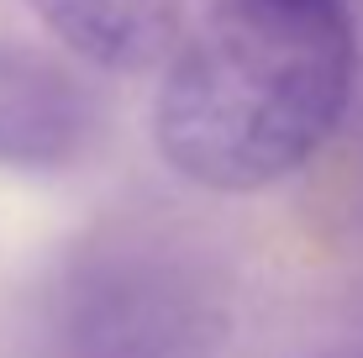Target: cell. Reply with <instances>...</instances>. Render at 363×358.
<instances>
[{"mask_svg": "<svg viewBox=\"0 0 363 358\" xmlns=\"http://www.w3.org/2000/svg\"><path fill=\"white\" fill-rule=\"evenodd\" d=\"M216 306L164 242L116 237L74 258L53 316L58 358H211Z\"/></svg>", "mask_w": 363, "mask_h": 358, "instance_id": "7a4b0ae2", "label": "cell"}, {"mask_svg": "<svg viewBox=\"0 0 363 358\" xmlns=\"http://www.w3.org/2000/svg\"><path fill=\"white\" fill-rule=\"evenodd\" d=\"M27 11L106 74L164 69L184 43V0H27Z\"/></svg>", "mask_w": 363, "mask_h": 358, "instance_id": "277c9868", "label": "cell"}, {"mask_svg": "<svg viewBox=\"0 0 363 358\" xmlns=\"http://www.w3.org/2000/svg\"><path fill=\"white\" fill-rule=\"evenodd\" d=\"M353 79L358 27L347 0H211L164 69L153 142L179 179L253 195L332 142Z\"/></svg>", "mask_w": 363, "mask_h": 358, "instance_id": "6da1fadb", "label": "cell"}, {"mask_svg": "<svg viewBox=\"0 0 363 358\" xmlns=\"http://www.w3.org/2000/svg\"><path fill=\"white\" fill-rule=\"evenodd\" d=\"M100 132L95 95L43 47L0 37V169L58 174L90 153Z\"/></svg>", "mask_w": 363, "mask_h": 358, "instance_id": "3957f363", "label": "cell"}]
</instances>
